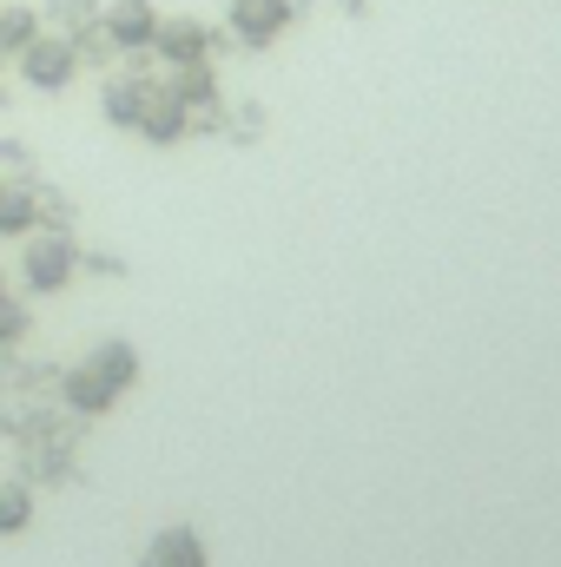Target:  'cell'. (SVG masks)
<instances>
[{"instance_id": "13", "label": "cell", "mask_w": 561, "mask_h": 567, "mask_svg": "<svg viewBox=\"0 0 561 567\" xmlns=\"http://www.w3.org/2000/svg\"><path fill=\"white\" fill-rule=\"evenodd\" d=\"M33 522V495L20 482H0V535H20Z\"/></svg>"}, {"instance_id": "3", "label": "cell", "mask_w": 561, "mask_h": 567, "mask_svg": "<svg viewBox=\"0 0 561 567\" xmlns=\"http://www.w3.org/2000/svg\"><path fill=\"white\" fill-rule=\"evenodd\" d=\"M290 13H297L290 0H232L225 7V27H232L238 47H272V40H284Z\"/></svg>"}, {"instance_id": "4", "label": "cell", "mask_w": 561, "mask_h": 567, "mask_svg": "<svg viewBox=\"0 0 561 567\" xmlns=\"http://www.w3.org/2000/svg\"><path fill=\"white\" fill-rule=\"evenodd\" d=\"M152 53H165L172 73H185V66H212V27H198V20H159Z\"/></svg>"}, {"instance_id": "5", "label": "cell", "mask_w": 561, "mask_h": 567, "mask_svg": "<svg viewBox=\"0 0 561 567\" xmlns=\"http://www.w3.org/2000/svg\"><path fill=\"white\" fill-rule=\"evenodd\" d=\"M152 33H159V7H152V0H113V7H106V40H113L120 53H145Z\"/></svg>"}, {"instance_id": "7", "label": "cell", "mask_w": 561, "mask_h": 567, "mask_svg": "<svg viewBox=\"0 0 561 567\" xmlns=\"http://www.w3.org/2000/svg\"><path fill=\"white\" fill-rule=\"evenodd\" d=\"M20 271H27V290H60V284L73 278V245L67 238H33L27 258H20Z\"/></svg>"}, {"instance_id": "11", "label": "cell", "mask_w": 561, "mask_h": 567, "mask_svg": "<svg viewBox=\"0 0 561 567\" xmlns=\"http://www.w3.org/2000/svg\"><path fill=\"white\" fill-rule=\"evenodd\" d=\"M27 225H33V192L0 178V238H20Z\"/></svg>"}, {"instance_id": "14", "label": "cell", "mask_w": 561, "mask_h": 567, "mask_svg": "<svg viewBox=\"0 0 561 567\" xmlns=\"http://www.w3.org/2000/svg\"><path fill=\"white\" fill-rule=\"evenodd\" d=\"M20 330H27V310H20V303H13V297L0 290V350H7V343H13Z\"/></svg>"}, {"instance_id": "6", "label": "cell", "mask_w": 561, "mask_h": 567, "mask_svg": "<svg viewBox=\"0 0 561 567\" xmlns=\"http://www.w3.org/2000/svg\"><path fill=\"white\" fill-rule=\"evenodd\" d=\"M185 126H192V106H185L172 86H165V93L152 86V100H145V113H140V126H133V133L152 140V145H178V140H185Z\"/></svg>"}, {"instance_id": "8", "label": "cell", "mask_w": 561, "mask_h": 567, "mask_svg": "<svg viewBox=\"0 0 561 567\" xmlns=\"http://www.w3.org/2000/svg\"><path fill=\"white\" fill-rule=\"evenodd\" d=\"M140 567H205V542H198L192 528H165V535L145 542Z\"/></svg>"}, {"instance_id": "10", "label": "cell", "mask_w": 561, "mask_h": 567, "mask_svg": "<svg viewBox=\"0 0 561 567\" xmlns=\"http://www.w3.org/2000/svg\"><path fill=\"white\" fill-rule=\"evenodd\" d=\"M33 33H40L33 7H20V0H0V53H20Z\"/></svg>"}, {"instance_id": "9", "label": "cell", "mask_w": 561, "mask_h": 567, "mask_svg": "<svg viewBox=\"0 0 561 567\" xmlns=\"http://www.w3.org/2000/svg\"><path fill=\"white\" fill-rule=\"evenodd\" d=\"M145 100H152V86L145 80H113L106 86V100H100V113H106V126H120V133H133L145 113Z\"/></svg>"}, {"instance_id": "12", "label": "cell", "mask_w": 561, "mask_h": 567, "mask_svg": "<svg viewBox=\"0 0 561 567\" xmlns=\"http://www.w3.org/2000/svg\"><path fill=\"white\" fill-rule=\"evenodd\" d=\"M172 93H178L185 106H218V73H212V66H185V73L172 80Z\"/></svg>"}, {"instance_id": "2", "label": "cell", "mask_w": 561, "mask_h": 567, "mask_svg": "<svg viewBox=\"0 0 561 567\" xmlns=\"http://www.w3.org/2000/svg\"><path fill=\"white\" fill-rule=\"evenodd\" d=\"M13 60H20V80H27L33 93H67V86L80 80V53H73V40H60V33H33Z\"/></svg>"}, {"instance_id": "1", "label": "cell", "mask_w": 561, "mask_h": 567, "mask_svg": "<svg viewBox=\"0 0 561 567\" xmlns=\"http://www.w3.org/2000/svg\"><path fill=\"white\" fill-rule=\"evenodd\" d=\"M133 377H140V350H133V343H100L80 370H67L60 396H67V410H80V416H106V410L133 390Z\"/></svg>"}, {"instance_id": "15", "label": "cell", "mask_w": 561, "mask_h": 567, "mask_svg": "<svg viewBox=\"0 0 561 567\" xmlns=\"http://www.w3.org/2000/svg\"><path fill=\"white\" fill-rule=\"evenodd\" d=\"M0 290H7V271H0Z\"/></svg>"}]
</instances>
